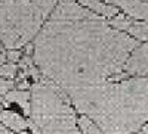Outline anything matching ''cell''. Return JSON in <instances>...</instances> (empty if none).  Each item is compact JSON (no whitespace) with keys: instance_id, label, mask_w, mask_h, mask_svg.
Wrapping results in <instances>:
<instances>
[{"instance_id":"obj_3","label":"cell","mask_w":148,"mask_h":134,"mask_svg":"<svg viewBox=\"0 0 148 134\" xmlns=\"http://www.w3.org/2000/svg\"><path fill=\"white\" fill-rule=\"evenodd\" d=\"M30 115L40 134H82L70 97L49 80L31 87Z\"/></svg>"},{"instance_id":"obj_16","label":"cell","mask_w":148,"mask_h":134,"mask_svg":"<svg viewBox=\"0 0 148 134\" xmlns=\"http://www.w3.org/2000/svg\"><path fill=\"white\" fill-rule=\"evenodd\" d=\"M0 134H16V133L10 131V130H9V128H6L3 124H0Z\"/></svg>"},{"instance_id":"obj_4","label":"cell","mask_w":148,"mask_h":134,"mask_svg":"<svg viewBox=\"0 0 148 134\" xmlns=\"http://www.w3.org/2000/svg\"><path fill=\"white\" fill-rule=\"evenodd\" d=\"M46 15L31 0H0V41L9 50L27 46L43 28Z\"/></svg>"},{"instance_id":"obj_12","label":"cell","mask_w":148,"mask_h":134,"mask_svg":"<svg viewBox=\"0 0 148 134\" xmlns=\"http://www.w3.org/2000/svg\"><path fill=\"white\" fill-rule=\"evenodd\" d=\"M31 2L47 16L49 14L53 12V9L56 7V5L61 2V0H31Z\"/></svg>"},{"instance_id":"obj_19","label":"cell","mask_w":148,"mask_h":134,"mask_svg":"<svg viewBox=\"0 0 148 134\" xmlns=\"http://www.w3.org/2000/svg\"><path fill=\"white\" fill-rule=\"evenodd\" d=\"M5 50H3V43L2 41H0V53H3Z\"/></svg>"},{"instance_id":"obj_20","label":"cell","mask_w":148,"mask_h":134,"mask_svg":"<svg viewBox=\"0 0 148 134\" xmlns=\"http://www.w3.org/2000/svg\"><path fill=\"white\" fill-rule=\"evenodd\" d=\"M3 102H5V99H3V96H0V105H2Z\"/></svg>"},{"instance_id":"obj_11","label":"cell","mask_w":148,"mask_h":134,"mask_svg":"<svg viewBox=\"0 0 148 134\" xmlns=\"http://www.w3.org/2000/svg\"><path fill=\"white\" fill-rule=\"evenodd\" d=\"M77 125L82 134H104L102 130L96 125V122H93L86 115H82L80 118H77Z\"/></svg>"},{"instance_id":"obj_17","label":"cell","mask_w":148,"mask_h":134,"mask_svg":"<svg viewBox=\"0 0 148 134\" xmlns=\"http://www.w3.org/2000/svg\"><path fill=\"white\" fill-rule=\"evenodd\" d=\"M30 128H31V133H33V134H40V131L37 130V127H36L33 122H30Z\"/></svg>"},{"instance_id":"obj_15","label":"cell","mask_w":148,"mask_h":134,"mask_svg":"<svg viewBox=\"0 0 148 134\" xmlns=\"http://www.w3.org/2000/svg\"><path fill=\"white\" fill-rule=\"evenodd\" d=\"M21 58H22V55H21L19 50H16V49H12V50H8L6 52V59L9 60V62H12V64L19 62Z\"/></svg>"},{"instance_id":"obj_8","label":"cell","mask_w":148,"mask_h":134,"mask_svg":"<svg viewBox=\"0 0 148 134\" xmlns=\"http://www.w3.org/2000/svg\"><path fill=\"white\" fill-rule=\"evenodd\" d=\"M77 3L82 5L83 7L89 9L90 12H93L98 16H105V18H114L119 15V7L104 3L101 0H77Z\"/></svg>"},{"instance_id":"obj_7","label":"cell","mask_w":148,"mask_h":134,"mask_svg":"<svg viewBox=\"0 0 148 134\" xmlns=\"http://www.w3.org/2000/svg\"><path fill=\"white\" fill-rule=\"evenodd\" d=\"M0 122L16 134H21L30 128L28 121H25L19 114H16L14 111H6V109L0 111Z\"/></svg>"},{"instance_id":"obj_5","label":"cell","mask_w":148,"mask_h":134,"mask_svg":"<svg viewBox=\"0 0 148 134\" xmlns=\"http://www.w3.org/2000/svg\"><path fill=\"white\" fill-rule=\"evenodd\" d=\"M125 72L127 75L148 77V41L138 44V47L130 53L125 65Z\"/></svg>"},{"instance_id":"obj_14","label":"cell","mask_w":148,"mask_h":134,"mask_svg":"<svg viewBox=\"0 0 148 134\" xmlns=\"http://www.w3.org/2000/svg\"><path fill=\"white\" fill-rule=\"evenodd\" d=\"M12 87H14V81H10V80H6V78H2L0 77V96H6Z\"/></svg>"},{"instance_id":"obj_1","label":"cell","mask_w":148,"mask_h":134,"mask_svg":"<svg viewBox=\"0 0 148 134\" xmlns=\"http://www.w3.org/2000/svg\"><path fill=\"white\" fill-rule=\"evenodd\" d=\"M33 46L36 66L68 96L125 72L138 41L95 15L76 21L51 19Z\"/></svg>"},{"instance_id":"obj_6","label":"cell","mask_w":148,"mask_h":134,"mask_svg":"<svg viewBox=\"0 0 148 134\" xmlns=\"http://www.w3.org/2000/svg\"><path fill=\"white\" fill-rule=\"evenodd\" d=\"M116 5L126 14V16L135 21L148 22V0H104V3Z\"/></svg>"},{"instance_id":"obj_18","label":"cell","mask_w":148,"mask_h":134,"mask_svg":"<svg viewBox=\"0 0 148 134\" xmlns=\"http://www.w3.org/2000/svg\"><path fill=\"white\" fill-rule=\"evenodd\" d=\"M136 134H148V124H145V125L141 128V131L136 133Z\"/></svg>"},{"instance_id":"obj_13","label":"cell","mask_w":148,"mask_h":134,"mask_svg":"<svg viewBox=\"0 0 148 134\" xmlns=\"http://www.w3.org/2000/svg\"><path fill=\"white\" fill-rule=\"evenodd\" d=\"M16 72H18V65L16 64L6 62L2 68H0V77L6 78V80H12V78H15Z\"/></svg>"},{"instance_id":"obj_10","label":"cell","mask_w":148,"mask_h":134,"mask_svg":"<svg viewBox=\"0 0 148 134\" xmlns=\"http://www.w3.org/2000/svg\"><path fill=\"white\" fill-rule=\"evenodd\" d=\"M127 35H130L132 39L135 40H141V41H148V22H144V21H135L132 19V24L130 27L127 28L126 31Z\"/></svg>"},{"instance_id":"obj_9","label":"cell","mask_w":148,"mask_h":134,"mask_svg":"<svg viewBox=\"0 0 148 134\" xmlns=\"http://www.w3.org/2000/svg\"><path fill=\"white\" fill-rule=\"evenodd\" d=\"M6 102L19 105L25 115L31 114V91L30 90H10L5 96V103Z\"/></svg>"},{"instance_id":"obj_2","label":"cell","mask_w":148,"mask_h":134,"mask_svg":"<svg viewBox=\"0 0 148 134\" xmlns=\"http://www.w3.org/2000/svg\"><path fill=\"white\" fill-rule=\"evenodd\" d=\"M71 105L104 134H136L148 124V77L105 81L68 94Z\"/></svg>"}]
</instances>
